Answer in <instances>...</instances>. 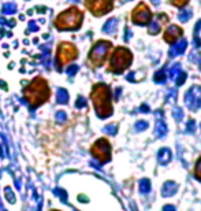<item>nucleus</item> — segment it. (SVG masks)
Masks as SVG:
<instances>
[{"mask_svg": "<svg viewBox=\"0 0 201 211\" xmlns=\"http://www.w3.org/2000/svg\"><path fill=\"white\" fill-rule=\"evenodd\" d=\"M186 106L191 110H197L201 107V86H193L186 93Z\"/></svg>", "mask_w": 201, "mask_h": 211, "instance_id": "1", "label": "nucleus"}, {"mask_svg": "<svg viewBox=\"0 0 201 211\" xmlns=\"http://www.w3.org/2000/svg\"><path fill=\"white\" fill-rule=\"evenodd\" d=\"M157 159H159V162L162 163V165H167V163L172 159L171 151H170L168 148H162L159 151V154H157Z\"/></svg>", "mask_w": 201, "mask_h": 211, "instance_id": "2", "label": "nucleus"}, {"mask_svg": "<svg viewBox=\"0 0 201 211\" xmlns=\"http://www.w3.org/2000/svg\"><path fill=\"white\" fill-rule=\"evenodd\" d=\"M177 191H178V185L172 181H167L164 185H163V189H162L163 196H171V195H174Z\"/></svg>", "mask_w": 201, "mask_h": 211, "instance_id": "3", "label": "nucleus"}, {"mask_svg": "<svg viewBox=\"0 0 201 211\" xmlns=\"http://www.w3.org/2000/svg\"><path fill=\"white\" fill-rule=\"evenodd\" d=\"M185 48H186V41H185V40H183V41L177 42L175 45L172 47L171 52H170V56H177V55H179V54H182V52L185 51Z\"/></svg>", "mask_w": 201, "mask_h": 211, "instance_id": "4", "label": "nucleus"}, {"mask_svg": "<svg viewBox=\"0 0 201 211\" xmlns=\"http://www.w3.org/2000/svg\"><path fill=\"white\" fill-rule=\"evenodd\" d=\"M139 191H141V193H144V195L149 193V191H151V181H148L146 178L141 180V182H139Z\"/></svg>", "mask_w": 201, "mask_h": 211, "instance_id": "5", "label": "nucleus"}, {"mask_svg": "<svg viewBox=\"0 0 201 211\" xmlns=\"http://www.w3.org/2000/svg\"><path fill=\"white\" fill-rule=\"evenodd\" d=\"M165 133H167V127H165V125L163 124V121H157V124H156V136L163 137Z\"/></svg>", "mask_w": 201, "mask_h": 211, "instance_id": "6", "label": "nucleus"}, {"mask_svg": "<svg viewBox=\"0 0 201 211\" xmlns=\"http://www.w3.org/2000/svg\"><path fill=\"white\" fill-rule=\"evenodd\" d=\"M190 16H191V11L189 10V8H185V10H182L181 14H179V19H181V21H188Z\"/></svg>", "mask_w": 201, "mask_h": 211, "instance_id": "7", "label": "nucleus"}, {"mask_svg": "<svg viewBox=\"0 0 201 211\" xmlns=\"http://www.w3.org/2000/svg\"><path fill=\"white\" fill-rule=\"evenodd\" d=\"M164 80H165V74L163 72H157L156 73V75H155V81L156 82H164Z\"/></svg>", "mask_w": 201, "mask_h": 211, "instance_id": "8", "label": "nucleus"}, {"mask_svg": "<svg viewBox=\"0 0 201 211\" xmlns=\"http://www.w3.org/2000/svg\"><path fill=\"white\" fill-rule=\"evenodd\" d=\"M174 117L177 118V119H181L182 117H183V111H182V108H174Z\"/></svg>", "mask_w": 201, "mask_h": 211, "instance_id": "9", "label": "nucleus"}, {"mask_svg": "<svg viewBox=\"0 0 201 211\" xmlns=\"http://www.w3.org/2000/svg\"><path fill=\"white\" fill-rule=\"evenodd\" d=\"M145 127H148V124H146V122H138V124H137V129L144 130Z\"/></svg>", "mask_w": 201, "mask_h": 211, "instance_id": "10", "label": "nucleus"}, {"mask_svg": "<svg viewBox=\"0 0 201 211\" xmlns=\"http://www.w3.org/2000/svg\"><path fill=\"white\" fill-rule=\"evenodd\" d=\"M163 211H175V207L174 206H164Z\"/></svg>", "mask_w": 201, "mask_h": 211, "instance_id": "11", "label": "nucleus"}, {"mask_svg": "<svg viewBox=\"0 0 201 211\" xmlns=\"http://www.w3.org/2000/svg\"><path fill=\"white\" fill-rule=\"evenodd\" d=\"M200 67H201V66H200Z\"/></svg>", "mask_w": 201, "mask_h": 211, "instance_id": "12", "label": "nucleus"}]
</instances>
